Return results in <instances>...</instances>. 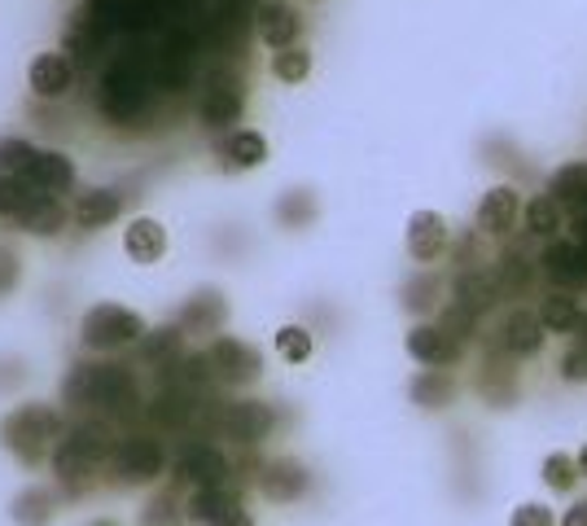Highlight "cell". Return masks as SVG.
Here are the masks:
<instances>
[{"label":"cell","instance_id":"6da1fadb","mask_svg":"<svg viewBox=\"0 0 587 526\" xmlns=\"http://www.w3.org/2000/svg\"><path fill=\"white\" fill-rule=\"evenodd\" d=\"M66 425H62V412L31 399V403H18L13 412H4L0 421V448L13 452L22 465H44L53 461L57 443H62Z\"/></svg>","mask_w":587,"mask_h":526},{"label":"cell","instance_id":"7a4b0ae2","mask_svg":"<svg viewBox=\"0 0 587 526\" xmlns=\"http://www.w3.org/2000/svg\"><path fill=\"white\" fill-rule=\"evenodd\" d=\"M111 448H115V443H106V430H97V425H80V430H71V434H62V443H57V452H53V478H57L71 496L88 492L93 478L106 474Z\"/></svg>","mask_w":587,"mask_h":526},{"label":"cell","instance_id":"3957f363","mask_svg":"<svg viewBox=\"0 0 587 526\" xmlns=\"http://www.w3.org/2000/svg\"><path fill=\"white\" fill-rule=\"evenodd\" d=\"M140 338H145V320L132 307H118V303H97L80 320V347L84 351H97V356L136 347Z\"/></svg>","mask_w":587,"mask_h":526},{"label":"cell","instance_id":"277c9868","mask_svg":"<svg viewBox=\"0 0 587 526\" xmlns=\"http://www.w3.org/2000/svg\"><path fill=\"white\" fill-rule=\"evenodd\" d=\"M106 474L115 487H149L167 474V452L158 439L149 434H127L111 448V461H106Z\"/></svg>","mask_w":587,"mask_h":526},{"label":"cell","instance_id":"5b68a950","mask_svg":"<svg viewBox=\"0 0 587 526\" xmlns=\"http://www.w3.org/2000/svg\"><path fill=\"white\" fill-rule=\"evenodd\" d=\"M66 399H75L80 408L118 412L123 403H136V382L127 369H115V365H80L66 382Z\"/></svg>","mask_w":587,"mask_h":526},{"label":"cell","instance_id":"8992f818","mask_svg":"<svg viewBox=\"0 0 587 526\" xmlns=\"http://www.w3.org/2000/svg\"><path fill=\"white\" fill-rule=\"evenodd\" d=\"M202 356H207V365H211V378L224 382V387H237V391H241V387H250V382L263 378V356H259L245 338L216 334L211 347H207Z\"/></svg>","mask_w":587,"mask_h":526},{"label":"cell","instance_id":"52a82bcc","mask_svg":"<svg viewBox=\"0 0 587 526\" xmlns=\"http://www.w3.org/2000/svg\"><path fill=\"white\" fill-rule=\"evenodd\" d=\"M229 474H233V461L211 448V443H193L189 452L176 456L171 465V483L176 487H189V492H202V487H229Z\"/></svg>","mask_w":587,"mask_h":526},{"label":"cell","instance_id":"ba28073f","mask_svg":"<svg viewBox=\"0 0 587 526\" xmlns=\"http://www.w3.org/2000/svg\"><path fill=\"white\" fill-rule=\"evenodd\" d=\"M276 430V408L263 399H237L220 412V434L237 448H259Z\"/></svg>","mask_w":587,"mask_h":526},{"label":"cell","instance_id":"9c48e42d","mask_svg":"<svg viewBox=\"0 0 587 526\" xmlns=\"http://www.w3.org/2000/svg\"><path fill=\"white\" fill-rule=\"evenodd\" d=\"M403 347H408V356H412L417 365H426V369H448V365H457L461 351H465L461 338L448 334L443 325H412L408 338H403Z\"/></svg>","mask_w":587,"mask_h":526},{"label":"cell","instance_id":"30bf717a","mask_svg":"<svg viewBox=\"0 0 587 526\" xmlns=\"http://www.w3.org/2000/svg\"><path fill=\"white\" fill-rule=\"evenodd\" d=\"M27 88L40 97V102H62L71 88H75V66L66 53H35L31 66H27Z\"/></svg>","mask_w":587,"mask_h":526},{"label":"cell","instance_id":"8fae6325","mask_svg":"<svg viewBox=\"0 0 587 526\" xmlns=\"http://www.w3.org/2000/svg\"><path fill=\"white\" fill-rule=\"evenodd\" d=\"M403 242H408V255L417 263H434L448 255V246H452V229H448V220L439 215V211H412L408 215V233H403Z\"/></svg>","mask_w":587,"mask_h":526},{"label":"cell","instance_id":"7c38bea8","mask_svg":"<svg viewBox=\"0 0 587 526\" xmlns=\"http://www.w3.org/2000/svg\"><path fill=\"white\" fill-rule=\"evenodd\" d=\"M307 487H312V474L294 456H276V461H268L259 470V492L268 501H276V505H294L298 496H307Z\"/></svg>","mask_w":587,"mask_h":526},{"label":"cell","instance_id":"4fadbf2b","mask_svg":"<svg viewBox=\"0 0 587 526\" xmlns=\"http://www.w3.org/2000/svg\"><path fill=\"white\" fill-rule=\"evenodd\" d=\"M522 193L513 189V185H495V189H486L482 193V202H478V233H486V238H504V233H513V224L522 220Z\"/></svg>","mask_w":587,"mask_h":526},{"label":"cell","instance_id":"5bb4252c","mask_svg":"<svg viewBox=\"0 0 587 526\" xmlns=\"http://www.w3.org/2000/svg\"><path fill=\"white\" fill-rule=\"evenodd\" d=\"M241 111H245V88H241V80L237 75H216L211 84H207V93H202V124L207 128H229L241 119Z\"/></svg>","mask_w":587,"mask_h":526},{"label":"cell","instance_id":"9a60e30c","mask_svg":"<svg viewBox=\"0 0 587 526\" xmlns=\"http://www.w3.org/2000/svg\"><path fill=\"white\" fill-rule=\"evenodd\" d=\"M224 320H229V298L220 294V290H198L185 307H180V334H189V338H198V334H220L224 329Z\"/></svg>","mask_w":587,"mask_h":526},{"label":"cell","instance_id":"2e32d148","mask_svg":"<svg viewBox=\"0 0 587 526\" xmlns=\"http://www.w3.org/2000/svg\"><path fill=\"white\" fill-rule=\"evenodd\" d=\"M27 185H31L35 193L62 198V193L75 189V162H71L66 154H57V149H40V154L31 158V167H27Z\"/></svg>","mask_w":587,"mask_h":526},{"label":"cell","instance_id":"e0dca14e","mask_svg":"<svg viewBox=\"0 0 587 526\" xmlns=\"http://www.w3.org/2000/svg\"><path fill=\"white\" fill-rule=\"evenodd\" d=\"M123 207H127V193H123V189H84V193L75 198V207H71V220H75L80 229L97 233V229L115 224Z\"/></svg>","mask_w":587,"mask_h":526},{"label":"cell","instance_id":"ac0fdd59","mask_svg":"<svg viewBox=\"0 0 587 526\" xmlns=\"http://www.w3.org/2000/svg\"><path fill=\"white\" fill-rule=\"evenodd\" d=\"M254 27H259V40L268 44V49H294L298 44V35H303V18H298V9L294 4H281V0H272V4H263L259 9V18H254Z\"/></svg>","mask_w":587,"mask_h":526},{"label":"cell","instance_id":"d6986e66","mask_svg":"<svg viewBox=\"0 0 587 526\" xmlns=\"http://www.w3.org/2000/svg\"><path fill=\"white\" fill-rule=\"evenodd\" d=\"M233 514H241V496L233 487H202V492H189V501H185L189 526H220Z\"/></svg>","mask_w":587,"mask_h":526},{"label":"cell","instance_id":"ffe728a7","mask_svg":"<svg viewBox=\"0 0 587 526\" xmlns=\"http://www.w3.org/2000/svg\"><path fill=\"white\" fill-rule=\"evenodd\" d=\"M504 298V285H500V276H495V267H465L461 276H457V285H452V303H461V307H470V312H486V307H495Z\"/></svg>","mask_w":587,"mask_h":526},{"label":"cell","instance_id":"44dd1931","mask_svg":"<svg viewBox=\"0 0 587 526\" xmlns=\"http://www.w3.org/2000/svg\"><path fill=\"white\" fill-rule=\"evenodd\" d=\"M544 325H539V316L535 312H526V307H513L504 320H500V347H504V356H535L539 347H544Z\"/></svg>","mask_w":587,"mask_h":526},{"label":"cell","instance_id":"7402d4cb","mask_svg":"<svg viewBox=\"0 0 587 526\" xmlns=\"http://www.w3.org/2000/svg\"><path fill=\"white\" fill-rule=\"evenodd\" d=\"M123 255L132 263H158L167 255V229L154 220V215H136L127 229H123Z\"/></svg>","mask_w":587,"mask_h":526},{"label":"cell","instance_id":"603a6c76","mask_svg":"<svg viewBox=\"0 0 587 526\" xmlns=\"http://www.w3.org/2000/svg\"><path fill=\"white\" fill-rule=\"evenodd\" d=\"M539 272L557 285V290H575L584 276V246L579 242H562V238H553L548 242V251L539 255Z\"/></svg>","mask_w":587,"mask_h":526},{"label":"cell","instance_id":"cb8c5ba5","mask_svg":"<svg viewBox=\"0 0 587 526\" xmlns=\"http://www.w3.org/2000/svg\"><path fill=\"white\" fill-rule=\"evenodd\" d=\"M66 220H71V211H66V202H62V198L35 193V202L18 215V229H22V233H31V238H57V233L66 229Z\"/></svg>","mask_w":587,"mask_h":526},{"label":"cell","instance_id":"d4e9b609","mask_svg":"<svg viewBox=\"0 0 587 526\" xmlns=\"http://www.w3.org/2000/svg\"><path fill=\"white\" fill-rule=\"evenodd\" d=\"M220 158H224V167H229V171L263 167V162H268V140H263V132L237 128L220 140Z\"/></svg>","mask_w":587,"mask_h":526},{"label":"cell","instance_id":"484cf974","mask_svg":"<svg viewBox=\"0 0 587 526\" xmlns=\"http://www.w3.org/2000/svg\"><path fill=\"white\" fill-rule=\"evenodd\" d=\"M535 316H539V325H544L548 334H575L579 320H584V307H579V298H575L570 290H548V294L539 298Z\"/></svg>","mask_w":587,"mask_h":526},{"label":"cell","instance_id":"4316f807","mask_svg":"<svg viewBox=\"0 0 587 526\" xmlns=\"http://www.w3.org/2000/svg\"><path fill=\"white\" fill-rule=\"evenodd\" d=\"M548 198L562 207V211H587V162H566L553 171L548 180Z\"/></svg>","mask_w":587,"mask_h":526},{"label":"cell","instance_id":"83f0119b","mask_svg":"<svg viewBox=\"0 0 587 526\" xmlns=\"http://www.w3.org/2000/svg\"><path fill=\"white\" fill-rule=\"evenodd\" d=\"M57 514V496L49 487H22L9 505V518L18 526H49Z\"/></svg>","mask_w":587,"mask_h":526},{"label":"cell","instance_id":"f1b7e54d","mask_svg":"<svg viewBox=\"0 0 587 526\" xmlns=\"http://www.w3.org/2000/svg\"><path fill=\"white\" fill-rule=\"evenodd\" d=\"M408 394H412V403H417V408H448V403H452V394H457V382H452L443 369H426V374H417V378H412Z\"/></svg>","mask_w":587,"mask_h":526},{"label":"cell","instance_id":"f546056e","mask_svg":"<svg viewBox=\"0 0 587 526\" xmlns=\"http://www.w3.org/2000/svg\"><path fill=\"white\" fill-rule=\"evenodd\" d=\"M562 215H566V211H562V207H557L548 193L531 198V202H526V211H522V220H526V233H535V238H548V242L562 233Z\"/></svg>","mask_w":587,"mask_h":526},{"label":"cell","instance_id":"4dcf8cb0","mask_svg":"<svg viewBox=\"0 0 587 526\" xmlns=\"http://www.w3.org/2000/svg\"><path fill=\"white\" fill-rule=\"evenodd\" d=\"M579 456H566V452H548L544 456V483H548V492H557V496H570L575 487H579Z\"/></svg>","mask_w":587,"mask_h":526},{"label":"cell","instance_id":"1f68e13d","mask_svg":"<svg viewBox=\"0 0 587 526\" xmlns=\"http://www.w3.org/2000/svg\"><path fill=\"white\" fill-rule=\"evenodd\" d=\"M272 75H276L281 84H303V80L312 75V53H307L303 44L272 53Z\"/></svg>","mask_w":587,"mask_h":526},{"label":"cell","instance_id":"d6a6232c","mask_svg":"<svg viewBox=\"0 0 587 526\" xmlns=\"http://www.w3.org/2000/svg\"><path fill=\"white\" fill-rule=\"evenodd\" d=\"M31 202H35V189L27 185V176H9V171H0V215L18 220Z\"/></svg>","mask_w":587,"mask_h":526},{"label":"cell","instance_id":"836d02e7","mask_svg":"<svg viewBox=\"0 0 587 526\" xmlns=\"http://www.w3.org/2000/svg\"><path fill=\"white\" fill-rule=\"evenodd\" d=\"M439 294H443L439 276L421 272V276H412V281L403 285V307H408V312H417V316H426V312H430V307L439 303Z\"/></svg>","mask_w":587,"mask_h":526},{"label":"cell","instance_id":"e575fe53","mask_svg":"<svg viewBox=\"0 0 587 526\" xmlns=\"http://www.w3.org/2000/svg\"><path fill=\"white\" fill-rule=\"evenodd\" d=\"M276 356H281L285 365L312 360V334H307L303 325H281V329H276Z\"/></svg>","mask_w":587,"mask_h":526},{"label":"cell","instance_id":"d590c367","mask_svg":"<svg viewBox=\"0 0 587 526\" xmlns=\"http://www.w3.org/2000/svg\"><path fill=\"white\" fill-rule=\"evenodd\" d=\"M140 526H189V518H185V505L171 492H163L140 509Z\"/></svg>","mask_w":587,"mask_h":526},{"label":"cell","instance_id":"8d00e7d4","mask_svg":"<svg viewBox=\"0 0 587 526\" xmlns=\"http://www.w3.org/2000/svg\"><path fill=\"white\" fill-rule=\"evenodd\" d=\"M495 276H500V285H504V294H509V290H526L531 276H535V263L526 260V255L504 251V255H500V267H495Z\"/></svg>","mask_w":587,"mask_h":526},{"label":"cell","instance_id":"74e56055","mask_svg":"<svg viewBox=\"0 0 587 526\" xmlns=\"http://www.w3.org/2000/svg\"><path fill=\"white\" fill-rule=\"evenodd\" d=\"M35 154H40V149H35L31 140L4 136V140H0V171H9V176H27V167H31Z\"/></svg>","mask_w":587,"mask_h":526},{"label":"cell","instance_id":"f35d334b","mask_svg":"<svg viewBox=\"0 0 587 526\" xmlns=\"http://www.w3.org/2000/svg\"><path fill=\"white\" fill-rule=\"evenodd\" d=\"M276 215H281L285 224H307V220L316 215V202H312V198L298 189V193H290V198L276 207Z\"/></svg>","mask_w":587,"mask_h":526},{"label":"cell","instance_id":"ab89813d","mask_svg":"<svg viewBox=\"0 0 587 526\" xmlns=\"http://www.w3.org/2000/svg\"><path fill=\"white\" fill-rule=\"evenodd\" d=\"M509 526H557V518H553V509H548V505L526 501V505H517V509L509 514Z\"/></svg>","mask_w":587,"mask_h":526},{"label":"cell","instance_id":"60d3db41","mask_svg":"<svg viewBox=\"0 0 587 526\" xmlns=\"http://www.w3.org/2000/svg\"><path fill=\"white\" fill-rule=\"evenodd\" d=\"M562 378H566L570 387L587 382V347H584V343H575V347L562 356Z\"/></svg>","mask_w":587,"mask_h":526},{"label":"cell","instance_id":"b9f144b4","mask_svg":"<svg viewBox=\"0 0 587 526\" xmlns=\"http://www.w3.org/2000/svg\"><path fill=\"white\" fill-rule=\"evenodd\" d=\"M13 285H18V255L0 251V294H4V290H13Z\"/></svg>","mask_w":587,"mask_h":526},{"label":"cell","instance_id":"7bdbcfd3","mask_svg":"<svg viewBox=\"0 0 587 526\" xmlns=\"http://www.w3.org/2000/svg\"><path fill=\"white\" fill-rule=\"evenodd\" d=\"M562 526H587V501H579V505L566 514V523H562Z\"/></svg>","mask_w":587,"mask_h":526},{"label":"cell","instance_id":"ee69618b","mask_svg":"<svg viewBox=\"0 0 587 526\" xmlns=\"http://www.w3.org/2000/svg\"><path fill=\"white\" fill-rule=\"evenodd\" d=\"M220 526H254V518H250V514H245V509H241V514H233V518H229V523H220Z\"/></svg>","mask_w":587,"mask_h":526},{"label":"cell","instance_id":"f6af8a7d","mask_svg":"<svg viewBox=\"0 0 587 526\" xmlns=\"http://www.w3.org/2000/svg\"><path fill=\"white\" fill-rule=\"evenodd\" d=\"M579 474L587 478V443H584V452H579Z\"/></svg>","mask_w":587,"mask_h":526},{"label":"cell","instance_id":"bcb514c9","mask_svg":"<svg viewBox=\"0 0 587 526\" xmlns=\"http://www.w3.org/2000/svg\"><path fill=\"white\" fill-rule=\"evenodd\" d=\"M579 334H584L579 343H584V347H587V312H584V320H579Z\"/></svg>","mask_w":587,"mask_h":526},{"label":"cell","instance_id":"7dc6e473","mask_svg":"<svg viewBox=\"0 0 587 526\" xmlns=\"http://www.w3.org/2000/svg\"><path fill=\"white\" fill-rule=\"evenodd\" d=\"M584 276H587V246H584Z\"/></svg>","mask_w":587,"mask_h":526},{"label":"cell","instance_id":"c3c4849f","mask_svg":"<svg viewBox=\"0 0 587 526\" xmlns=\"http://www.w3.org/2000/svg\"><path fill=\"white\" fill-rule=\"evenodd\" d=\"M93 526H118V523H93Z\"/></svg>","mask_w":587,"mask_h":526}]
</instances>
